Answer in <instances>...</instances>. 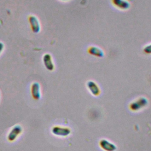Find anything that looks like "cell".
I'll use <instances>...</instances> for the list:
<instances>
[{
    "label": "cell",
    "instance_id": "6da1fadb",
    "mask_svg": "<svg viewBox=\"0 0 151 151\" xmlns=\"http://www.w3.org/2000/svg\"><path fill=\"white\" fill-rule=\"evenodd\" d=\"M148 104V100L145 97H140L136 100L131 102L129 106L130 110L132 111H138L145 107Z\"/></svg>",
    "mask_w": 151,
    "mask_h": 151
},
{
    "label": "cell",
    "instance_id": "7a4b0ae2",
    "mask_svg": "<svg viewBox=\"0 0 151 151\" xmlns=\"http://www.w3.org/2000/svg\"><path fill=\"white\" fill-rule=\"evenodd\" d=\"M51 132L54 135L56 136L65 137L68 136L71 134V130L70 128L68 127L55 126L52 127Z\"/></svg>",
    "mask_w": 151,
    "mask_h": 151
},
{
    "label": "cell",
    "instance_id": "3957f363",
    "mask_svg": "<svg viewBox=\"0 0 151 151\" xmlns=\"http://www.w3.org/2000/svg\"><path fill=\"white\" fill-rule=\"evenodd\" d=\"M22 128L20 125H15L11 128V130L9 132L7 135V140L9 142H14L18 137V136H19L22 133Z\"/></svg>",
    "mask_w": 151,
    "mask_h": 151
},
{
    "label": "cell",
    "instance_id": "277c9868",
    "mask_svg": "<svg viewBox=\"0 0 151 151\" xmlns=\"http://www.w3.org/2000/svg\"><path fill=\"white\" fill-rule=\"evenodd\" d=\"M100 148L104 151H116L117 149L116 146L112 142L106 139H102L99 142Z\"/></svg>",
    "mask_w": 151,
    "mask_h": 151
},
{
    "label": "cell",
    "instance_id": "5b68a950",
    "mask_svg": "<svg viewBox=\"0 0 151 151\" xmlns=\"http://www.w3.org/2000/svg\"><path fill=\"white\" fill-rule=\"evenodd\" d=\"M28 21L31 27V29L34 33H38L41 30V25L38 19L35 15H29Z\"/></svg>",
    "mask_w": 151,
    "mask_h": 151
},
{
    "label": "cell",
    "instance_id": "8992f818",
    "mask_svg": "<svg viewBox=\"0 0 151 151\" xmlns=\"http://www.w3.org/2000/svg\"><path fill=\"white\" fill-rule=\"evenodd\" d=\"M87 87L90 93L94 96H98L101 93V90L98 84L93 80H89L87 82Z\"/></svg>",
    "mask_w": 151,
    "mask_h": 151
},
{
    "label": "cell",
    "instance_id": "52a82bcc",
    "mask_svg": "<svg viewBox=\"0 0 151 151\" xmlns=\"http://www.w3.org/2000/svg\"><path fill=\"white\" fill-rule=\"evenodd\" d=\"M42 61L45 68L47 70L50 71H52L54 70L55 68L54 64L53 63L52 56L49 53L45 54L42 57Z\"/></svg>",
    "mask_w": 151,
    "mask_h": 151
},
{
    "label": "cell",
    "instance_id": "ba28073f",
    "mask_svg": "<svg viewBox=\"0 0 151 151\" xmlns=\"http://www.w3.org/2000/svg\"><path fill=\"white\" fill-rule=\"evenodd\" d=\"M112 5L120 10H127L130 7V3L127 0H111Z\"/></svg>",
    "mask_w": 151,
    "mask_h": 151
},
{
    "label": "cell",
    "instance_id": "9c48e42d",
    "mask_svg": "<svg viewBox=\"0 0 151 151\" xmlns=\"http://www.w3.org/2000/svg\"><path fill=\"white\" fill-rule=\"evenodd\" d=\"M31 94L32 99L39 100L41 98L40 86L38 82H34L31 86Z\"/></svg>",
    "mask_w": 151,
    "mask_h": 151
},
{
    "label": "cell",
    "instance_id": "30bf717a",
    "mask_svg": "<svg viewBox=\"0 0 151 151\" xmlns=\"http://www.w3.org/2000/svg\"><path fill=\"white\" fill-rule=\"evenodd\" d=\"M87 52L90 55L98 58H103L104 56L103 50L97 46H90L87 48Z\"/></svg>",
    "mask_w": 151,
    "mask_h": 151
},
{
    "label": "cell",
    "instance_id": "8fae6325",
    "mask_svg": "<svg viewBox=\"0 0 151 151\" xmlns=\"http://www.w3.org/2000/svg\"><path fill=\"white\" fill-rule=\"evenodd\" d=\"M143 51L146 54H151V43L145 46Z\"/></svg>",
    "mask_w": 151,
    "mask_h": 151
},
{
    "label": "cell",
    "instance_id": "7c38bea8",
    "mask_svg": "<svg viewBox=\"0 0 151 151\" xmlns=\"http://www.w3.org/2000/svg\"><path fill=\"white\" fill-rule=\"evenodd\" d=\"M4 49V44L2 42H0V54L2 53Z\"/></svg>",
    "mask_w": 151,
    "mask_h": 151
},
{
    "label": "cell",
    "instance_id": "4fadbf2b",
    "mask_svg": "<svg viewBox=\"0 0 151 151\" xmlns=\"http://www.w3.org/2000/svg\"><path fill=\"white\" fill-rule=\"evenodd\" d=\"M60 1H69V0H60Z\"/></svg>",
    "mask_w": 151,
    "mask_h": 151
},
{
    "label": "cell",
    "instance_id": "5bb4252c",
    "mask_svg": "<svg viewBox=\"0 0 151 151\" xmlns=\"http://www.w3.org/2000/svg\"><path fill=\"white\" fill-rule=\"evenodd\" d=\"M0 97H1V93H0Z\"/></svg>",
    "mask_w": 151,
    "mask_h": 151
}]
</instances>
